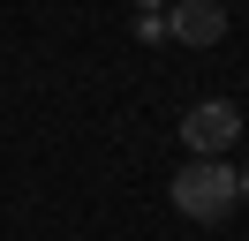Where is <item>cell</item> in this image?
Here are the masks:
<instances>
[{"mask_svg":"<svg viewBox=\"0 0 249 241\" xmlns=\"http://www.w3.org/2000/svg\"><path fill=\"white\" fill-rule=\"evenodd\" d=\"M234 204H242V181H234L227 158H189L181 173H174V211H181V219L212 226V219H227Z\"/></svg>","mask_w":249,"mask_h":241,"instance_id":"6da1fadb","label":"cell"},{"mask_svg":"<svg viewBox=\"0 0 249 241\" xmlns=\"http://www.w3.org/2000/svg\"><path fill=\"white\" fill-rule=\"evenodd\" d=\"M234 136H242V113H234L227 98H196V105L181 113V143L196 151V158H219Z\"/></svg>","mask_w":249,"mask_h":241,"instance_id":"7a4b0ae2","label":"cell"},{"mask_svg":"<svg viewBox=\"0 0 249 241\" xmlns=\"http://www.w3.org/2000/svg\"><path fill=\"white\" fill-rule=\"evenodd\" d=\"M159 23H166V38H181V45H219L227 8H219V0H174Z\"/></svg>","mask_w":249,"mask_h":241,"instance_id":"3957f363","label":"cell"},{"mask_svg":"<svg viewBox=\"0 0 249 241\" xmlns=\"http://www.w3.org/2000/svg\"><path fill=\"white\" fill-rule=\"evenodd\" d=\"M136 8H143V15H166V8H174V0H136Z\"/></svg>","mask_w":249,"mask_h":241,"instance_id":"277c9868","label":"cell"},{"mask_svg":"<svg viewBox=\"0 0 249 241\" xmlns=\"http://www.w3.org/2000/svg\"><path fill=\"white\" fill-rule=\"evenodd\" d=\"M234 181H242V196H249V158H242V166H234Z\"/></svg>","mask_w":249,"mask_h":241,"instance_id":"5b68a950","label":"cell"}]
</instances>
